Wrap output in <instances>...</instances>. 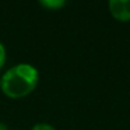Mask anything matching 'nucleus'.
Instances as JSON below:
<instances>
[{"label":"nucleus","mask_w":130,"mask_h":130,"mask_svg":"<svg viewBox=\"0 0 130 130\" xmlns=\"http://www.w3.org/2000/svg\"><path fill=\"white\" fill-rule=\"evenodd\" d=\"M0 130H10L9 127L6 126V124L3 123V122H0Z\"/></svg>","instance_id":"obj_6"},{"label":"nucleus","mask_w":130,"mask_h":130,"mask_svg":"<svg viewBox=\"0 0 130 130\" xmlns=\"http://www.w3.org/2000/svg\"><path fill=\"white\" fill-rule=\"evenodd\" d=\"M6 57H7V52H6V48H4L3 42L0 41V69L4 66L6 63Z\"/></svg>","instance_id":"obj_5"},{"label":"nucleus","mask_w":130,"mask_h":130,"mask_svg":"<svg viewBox=\"0 0 130 130\" xmlns=\"http://www.w3.org/2000/svg\"><path fill=\"white\" fill-rule=\"evenodd\" d=\"M108 10L116 21L120 23L130 21V0H109Z\"/></svg>","instance_id":"obj_2"},{"label":"nucleus","mask_w":130,"mask_h":130,"mask_svg":"<svg viewBox=\"0 0 130 130\" xmlns=\"http://www.w3.org/2000/svg\"><path fill=\"white\" fill-rule=\"evenodd\" d=\"M31 130H56V127H53L52 124H49V123H43V122H41V123L34 124V126L31 127Z\"/></svg>","instance_id":"obj_4"},{"label":"nucleus","mask_w":130,"mask_h":130,"mask_svg":"<svg viewBox=\"0 0 130 130\" xmlns=\"http://www.w3.org/2000/svg\"><path fill=\"white\" fill-rule=\"evenodd\" d=\"M39 4L45 9L51 10V11H55V10H59L62 7L66 6V2L64 0H41Z\"/></svg>","instance_id":"obj_3"},{"label":"nucleus","mask_w":130,"mask_h":130,"mask_svg":"<svg viewBox=\"0 0 130 130\" xmlns=\"http://www.w3.org/2000/svg\"><path fill=\"white\" fill-rule=\"evenodd\" d=\"M39 83V71L31 63H18L6 70L0 78V90L11 99H20L34 92Z\"/></svg>","instance_id":"obj_1"}]
</instances>
